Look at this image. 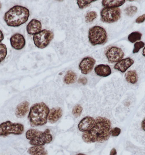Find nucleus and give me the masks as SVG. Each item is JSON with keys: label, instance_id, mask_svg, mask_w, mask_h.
<instances>
[{"label": "nucleus", "instance_id": "f257e3e1", "mask_svg": "<svg viewBox=\"0 0 145 155\" xmlns=\"http://www.w3.org/2000/svg\"><path fill=\"white\" fill-rule=\"evenodd\" d=\"M111 127L110 120L99 116L95 120L92 128L83 132L82 139L84 142L88 144L104 142L108 140L110 137Z\"/></svg>", "mask_w": 145, "mask_h": 155}, {"label": "nucleus", "instance_id": "f03ea898", "mask_svg": "<svg viewBox=\"0 0 145 155\" xmlns=\"http://www.w3.org/2000/svg\"><path fill=\"white\" fill-rule=\"evenodd\" d=\"M30 11L23 6L16 5L9 9L4 16L7 26L17 27L25 23L30 16Z\"/></svg>", "mask_w": 145, "mask_h": 155}, {"label": "nucleus", "instance_id": "7ed1b4c3", "mask_svg": "<svg viewBox=\"0 0 145 155\" xmlns=\"http://www.w3.org/2000/svg\"><path fill=\"white\" fill-rule=\"evenodd\" d=\"M50 108L43 102L33 104L29 110L28 119L32 127L41 126L47 123Z\"/></svg>", "mask_w": 145, "mask_h": 155}, {"label": "nucleus", "instance_id": "20e7f679", "mask_svg": "<svg viewBox=\"0 0 145 155\" xmlns=\"http://www.w3.org/2000/svg\"><path fill=\"white\" fill-rule=\"evenodd\" d=\"M26 137L30 140L29 143L32 146H43L51 143L53 139V136L48 129L44 131L30 129L26 132Z\"/></svg>", "mask_w": 145, "mask_h": 155}, {"label": "nucleus", "instance_id": "39448f33", "mask_svg": "<svg viewBox=\"0 0 145 155\" xmlns=\"http://www.w3.org/2000/svg\"><path fill=\"white\" fill-rule=\"evenodd\" d=\"M88 38L89 42L93 46L104 45L108 40L106 30L98 26H95L89 29Z\"/></svg>", "mask_w": 145, "mask_h": 155}, {"label": "nucleus", "instance_id": "423d86ee", "mask_svg": "<svg viewBox=\"0 0 145 155\" xmlns=\"http://www.w3.org/2000/svg\"><path fill=\"white\" fill-rule=\"evenodd\" d=\"M24 130V127L22 124L6 121L0 124V137H7L10 135H21L23 134Z\"/></svg>", "mask_w": 145, "mask_h": 155}, {"label": "nucleus", "instance_id": "0eeeda50", "mask_svg": "<svg viewBox=\"0 0 145 155\" xmlns=\"http://www.w3.org/2000/svg\"><path fill=\"white\" fill-rule=\"evenodd\" d=\"M54 37V33L50 30H43L34 35L33 39L37 48L44 49L49 45Z\"/></svg>", "mask_w": 145, "mask_h": 155}, {"label": "nucleus", "instance_id": "6e6552de", "mask_svg": "<svg viewBox=\"0 0 145 155\" xmlns=\"http://www.w3.org/2000/svg\"><path fill=\"white\" fill-rule=\"evenodd\" d=\"M121 11L119 8L105 7L100 12L101 20L104 22L112 23L121 18Z\"/></svg>", "mask_w": 145, "mask_h": 155}, {"label": "nucleus", "instance_id": "1a4fd4ad", "mask_svg": "<svg viewBox=\"0 0 145 155\" xmlns=\"http://www.w3.org/2000/svg\"><path fill=\"white\" fill-rule=\"evenodd\" d=\"M106 55L108 61L111 63H116L123 59L124 56V53L121 48L112 47L107 50Z\"/></svg>", "mask_w": 145, "mask_h": 155}, {"label": "nucleus", "instance_id": "9d476101", "mask_svg": "<svg viewBox=\"0 0 145 155\" xmlns=\"http://www.w3.org/2000/svg\"><path fill=\"white\" fill-rule=\"evenodd\" d=\"M95 62V60L92 58H84L81 61L79 65V69L81 70V73L86 75L90 73L92 71Z\"/></svg>", "mask_w": 145, "mask_h": 155}, {"label": "nucleus", "instance_id": "9b49d317", "mask_svg": "<svg viewBox=\"0 0 145 155\" xmlns=\"http://www.w3.org/2000/svg\"><path fill=\"white\" fill-rule=\"evenodd\" d=\"M10 44L12 48L16 50L23 49L26 45V40L22 35L15 33L10 38Z\"/></svg>", "mask_w": 145, "mask_h": 155}, {"label": "nucleus", "instance_id": "f8f14e48", "mask_svg": "<svg viewBox=\"0 0 145 155\" xmlns=\"http://www.w3.org/2000/svg\"><path fill=\"white\" fill-rule=\"evenodd\" d=\"M95 122V119L93 117L86 116L79 122L78 128L80 131L83 132L87 131L92 128Z\"/></svg>", "mask_w": 145, "mask_h": 155}, {"label": "nucleus", "instance_id": "ddd939ff", "mask_svg": "<svg viewBox=\"0 0 145 155\" xmlns=\"http://www.w3.org/2000/svg\"><path fill=\"white\" fill-rule=\"evenodd\" d=\"M30 103L27 101H22L17 106L15 115L18 118H23L26 116L29 111Z\"/></svg>", "mask_w": 145, "mask_h": 155}, {"label": "nucleus", "instance_id": "4468645a", "mask_svg": "<svg viewBox=\"0 0 145 155\" xmlns=\"http://www.w3.org/2000/svg\"><path fill=\"white\" fill-rule=\"evenodd\" d=\"M134 61L133 59L127 58L118 62L114 65V68L121 73H125L126 71L133 64Z\"/></svg>", "mask_w": 145, "mask_h": 155}, {"label": "nucleus", "instance_id": "2eb2a0df", "mask_svg": "<svg viewBox=\"0 0 145 155\" xmlns=\"http://www.w3.org/2000/svg\"><path fill=\"white\" fill-rule=\"evenodd\" d=\"M41 23L36 19H32L27 27V32L30 35L36 34L41 31Z\"/></svg>", "mask_w": 145, "mask_h": 155}, {"label": "nucleus", "instance_id": "dca6fc26", "mask_svg": "<svg viewBox=\"0 0 145 155\" xmlns=\"http://www.w3.org/2000/svg\"><path fill=\"white\" fill-rule=\"evenodd\" d=\"M62 115L63 111L61 108H53L50 110L48 116L47 121L51 124L56 123L61 118Z\"/></svg>", "mask_w": 145, "mask_h": 155}, {"label": "nucleus", "instance_id": "f3484780", "mask_svg": "<svg viewBox=\"0 0 145 155\" xmlns=\"http://www.w3.org/2000/svg\"><path fill=\"white\" fill-rule=\"evenodd\" d=\"M95 71L97 75L101 77H107L111 73L110 67L108 65L103 64L98 65L95 67Z\"/></svg>", "mask_w": 145, "mask_h": 155}, {"label": "nucleus", "instance_id": "a211bd4d", "mask_svg": "<svg viewBox=\"0 0 145 155\" xmlns=\"http://www.w3.org/2000/svg\"><path fill=\"white\" fill-rule=\"evenodd\" d=\"M28 153L31 155H48V152L43 146H33L28 149Z\"/></svg>", "mask_w": 145, "mask_h": 155}, {"label": "nucleus", "instance_id": "6ab92c4d", "mask_svg": "<svg viewBox=\"0 0 145 155\" xmlns=\"http://www.w3.org/2000/svg\"><path fill=\"white\" fill-rule=\"evenodd\" d=\"M126 1L121 0H104L102 1V5L104 7L108 8H118L122 6Z\"/></svg>", "mask_w": 145, "mask_h": 155}, {"label": "nucleus", "instance_id": "aec40b11", "mask_svg": "<svg viewBox=\"0 0 145 155\" xmlns=\"http://www.w3.org/2000/svg\"><path fill=\"white\" fill-rule=\"evenodd\" d=\"M77 75L76 73L72 71L66 72L64 78V82L66 84H71L75 83L77 80Z\"/></svg>", "mask_w": 145, "mask_h": 155}, {"label": "nucleus", "instance_id": "412c9836", "mask_svg": "<svg viewBox=\"0 0 145 155\" xmlns=\"http://www.w3.org/2000/svg\"><path fill=\"white\" fill-rule=\"evenodd\" d=\"M125 77L127 82L132 84L136 83L138 80L137 73L134 70L128 71L125 74Z\"/></svg>", "mask_w": 145, "mask_h": 155}, {"label": "nucleus", "instance_id": "4be33fe9", "mask_svg": "<svg viewBox=\"0 0 145 155\" xmlns=\"http://www.w3.org/2000/svg\"><path fill=\"white\" fill-rule=\"evenodd\" d=\"M142 34L139 32H131L128 35V39L130 42L134 43L137 41L140 40Z\"/></svg>", "mask_w": 145, "mask_h": 155}, {"label": "nucleus", "instance_id": "5701e85b", "mask_svg": "<svg viewBox=\"0 0 145 155\" xmlns=\"http://www.w3.org/2000/svg\"><path fill=\"white\" fill-rule=\"evenodd\" d=\"M98 17L97 12L95 11H91L88 12L85 16V21L87 23H92Z\"/></svg>", "mask_w": 145, "mask_h": 155}, {"label": "nucleus", "instance_id": "b1692460", "mask_svg": "<svg viewBox=\"0 0 145 155\" xmlns=\"http://www.w3.org/2000/svg\"><path fill=\"white\" fill-rule=\"evenodd\" d=\"M7 54V46L4 44H0V63L6 58Z\"/></svg>", "mask_w": 145, "mask_h": 155}, {"label": "nucleus", "instance_id": "393cba45", "mask_svg": "<svg viewBox=\"0 0 145 155\" xmlns=\"http://www.w3.org/2000/svg\"><path fill=\"white\" fill-rule=\"evenodd\" d=\"M82 112H83L82 107L80 104H77L73 108L72 113L76 118H78L81 116Z\"/></svg>", "mask_w": 145, "mask_h": 155}, {"label": "nucleus", "instance_id": "a878e982", "mask_svg": "<svg viewBox=\"0 0 145 155\" xmlns=\"http://www.w3.org/2000/svg\"><path fill=\"white\" fill-rule=\"evenodd\" d=\"M125 11L127 15L132 17L137 12V8L135 6H130L126 8L125 9Z\"/></svg>", "mask_w": 145, "mask_h": 155}, {"label": "nucleus", "instance_id": "bb28decb", "mask_svg": "<svg viewBox=\"0 0 145 155\" xmlns=\"http://www.w3.org/2000/svg\"><path fill=\"white\" fill-rule=\"evenodd\" d=\"M96 1H77V4L78 5L79 8L81 9H83L88 7L90 4Z\"/></svg>", "mask_w": 145, "mask_h": 155}, {"label": "nucleus", "instance_id": "cd10ccee", "mask_svg": "<svg viewBox=\"0 0 145 155\" xmlns=\"http://www.w3.org/2000/svg\"><path fill=\"white\" fill-rule=\"evenodd\" d=\"M145 46V43L143 41L137 42L135 43L134 45V48L133 50V53H138L140 49L144 48Z\"/></svg>", "mask_w": 145, "mask_h": 155}, {"label": "nucleus", "instance_id": "c85d7f7f", "mask_svg": "<svg viewBox=\"0 0 145 155\" xmlns=\"http://www.w3.org/2000/svg\"><path fill=\"white\" fill-rule=\"evenodd\" d=\"M121 133V129L119 128L116 127L111 129L110 131V135L112 137H118Z\"/></svg>", "mask_w": 145, "mask_h": 155}, {"label": "nucleus", "instance_id": "c756f323", "mask_svg": "<svg viewBox=\"0 0 145 155\" xmlns=\"http://www.w3.org/2000/svg\"><path fill=\"white\" fill-rule=\"evenodd\" d=\"M145 14H144L142 15H141V16L137 18L135 20V22L137 23V24H141V23L144 22L145 21Z\"/></svg>", "mask_w": 145, "mask_h": 155}, {"label": "nucleus", "instance_id": "7c9ffc66", "mask_svg": "<svg viewBox=\"0 0 145 155\" xmlns=\"http://www.w3.org/2000/svg\"><path fill=\"white\" fill-rule=\"evenodd\" d=\"M79 83L83 85H85L87 83V79L86 78L83 77L80 78L78 81Z\"/></svg>", "mask_w": 145, "mask_h": 155}, {"label": "nucleus", "instance_id": "2f4dec72", "mask_svg": "<svg viewBox=\"0 0 145 155\" xmlns=\"http://www.w3.org/2000/svg\"><path fill=\"white\" fill-rule=\"evenodd\" d=\"M117 152L115 148H113L111 150L110 155H117Z\"/></svg>", "mask_w": 145, "mask_h": 155}, {"label": "nucleus", "instance_id": "473e14b6", "mask_svg": "<svg viewBox=\"0 0 145 155\" xmlns=\"http://www.w3.org/2000/svg\"><path fill=\"white\" fill-rule=\"evenodd\" d=\"M4 39V35L2 32L0 30V43Z\"/></svg>", "mask_w": 145, "mask_h": 155}, {"label": "nucleus", "instance_id": "72a5a7b5", "mask_svg": "<svg viewBox=\"0 0 145 155\" xmlns=\"http://www.w3.org/2000/svg\"><path fill=\"white\" fill-rule=\"evenodd\" d=\"M145 119H144L141 123L142 128L144 131H145Z\"/></svg>", "mask_w": 145, "mask_h": 155}, {"label": "nucleus", "instance_id": "f704fd0d", "mask_svg": "<svg viewBox=\"0 0 145 155\" xmlns=\"http://www.w3.org/2000/svg\"><path fill=\"white\" fill-rule=\"evenodd\" d=\"M2 3H1V2H0V11H1V9H2Z\"/></svg>", "mask_w": 145, "mask_h": 155}, {"label": "nucleus", "instance_id": "c9c22d12", "mask_svg": "<svg viewBox=\"0 0 145 155\" xmlns=\"http://www.w3.org/2000/svg\"><path fill=\"white\" fill-rule=\"evenodd\" d=\"M144 50H145V48H144L143 50V55L144 56H145Z\"/></svg>", "mask_w": 145, "mask_h": 155}, {"label": "nucleus", "instance_id": "e433bc0d", "mask_svg": "<svg viewBox=\"0 0 145 155\" xmlns=\"http://www.w3.org/2000/svg\"><path fill=\"white\" fill-rule=\"evenodd\" d=\"M76 155H86L84 154H83V153H79V154H77Z\"/></svg>", "mask_w": 145, "mask_h": 155}]
</instances>
